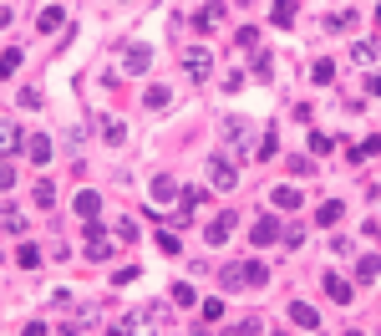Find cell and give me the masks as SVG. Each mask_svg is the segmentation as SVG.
Listing matches in <instances>:
<instances>
[{"instance_id": "ffe728a7", "label": "cell", "mask_w": 381, "mask_h": 336, "mask_svg": "<svg viewBox=\"0 0 381 336\" xmlns=\"http://www.w3.org/2000/svg\"><path fill=\"white\" fill-rule=\"evenodd\" d=\"M61 21H67V10H61V6H46V10H41V21H36V25H41V31H56Z\"/></svg>"}, {"instance_id": "7dc6e473", "label": "cell", "mask_w": 381, "mask_h": 336, "mask_svg": "<svg viewBox=\"0 0 381 336\" xmlns=\"http://www.w3.org/2000/svg\"><path fill=\"white\" fill-rule=\"evenodd\" d=\"M376 25H381V6H376Z\"/></svg>"}, {"instance_id": "5b68a950", "label": "cell", "mask_w": 381, "mask_h": 336, "mask_svg": "<svg viewBox=\"0 0 381 336\" xmlns=\"http://www.w3.org/2000/svg\"><path fill=\"white\" fill-rule=\"evenodd\" d=\"M325 295H331L336 306H351V301H356V291H351V280H346V275H336V270L325 275Z\"/></svg>"}, {"instance_id": "4316f807", "label": "cell", "mask_w": 381, "mask_h": 336, "mask_svg": "<svg viewBox=\"0 0 381 336\" xmlns=\"http://www.w3.org/2000/svg\"><path fill=\"white\" fill-rule=\"evenodd\" d=\"M178 204H183V214L199 209V204H204V189H178Z\"/></svg>"}, {"instance_id": "f6af8a7d", "label": "cell", "mask_w": 381, "mask_h": 336, "mask_svg": "<svg viewBox=\"0 0 381 336\" xmlns=\"http://www.w3.org/2000/svg\"><path fill=\"white\" fill-rule=\"evenodd\" d=\"M371 235H376V240H381V219H376V224H371Z\"/></svg>"}, {"instance_id": "ba28073f", "label": "cell", "mask_w": 381, "mask_h": 336, "mask_svg": "<svg viewBox=\"0 0 381 336\" xmlns=\"http://www.w3.org/2000/svg\"><path fill=\"white\" fill-rule=\"evenodd\" d=\"M25 158H31V163H51V138L46 133H36V138H25Z\"/></svg>"}, {"instance_id": "52a82bcc", "label": "cell", "mask_w": 381, "mask_h": 336, "mask_svg": "<svg viewBox=\"0 0 381 336\" xmlns=\"http://www.w3.org/2000/svg\"><path fill=\"white\" fill-rule=\"evenodd\" d=\"M157 316H163L157 306H142V311L127 316V331H133V336H148V326H157Z\"/></svg>"}, {"instance_id": "8d00e7d4", "label": "cell", "mask_w": 381, "mask_h": 336, "mask_svg": "<svg viewBox=\"0 0 381 336\" xmlns=\"http://www.w3.org/2000/svg\"><path fill=\"white\" fill-rule=\"evenodd\" d=\"M10 184H16V163L0 158V189H10Z\"/></svg>"}, {"instance_id": "3957f363", "label": "cell", "mask_w": 381, "mask_h": 336, "mask_svg": "<svg viewBox=\"0 0 381 336\" xmlns=\"http://www.w3.org/2000/svg\"><path fill=\"white\" fill-rule=\"evenodd\" d=\"M112 240H107V229H102V224H87V260L91 265H97V260H112Z\"/></svg>"}, {"instance_id": "7c38bea8", "label": "cell", "mask_w": 381, "mask_h": 336, "mask_svg": "<svg viewBox=\"0 0 381 336\" xmlns=\"http://www.w3.org/2000/svg\"><path fill=\"white\" fill-rule=\"evenodd\" d=\"M21 143H25L21 127H16V123H0V158H6V153H16Z\"/></svg>"}, {"instance_id": "44dd1931", "label": "cell", "mask_w": 381, "mask_h": 336, "mask_svg": "<svg viewBox=\"0 0 381 336\" xmlns=\"http://www.w3.org/2000/svg\"><path fill=\"white\" fill-rule=\"evenodd\" d=\"M371 153H381V138L371 133V138H366V143H356V148H351V163H361V158H371Z\"/></svg>"}, {"instance_id": "ac0fdd59", "label": "cell", "mask_w": 381, "mask_h": 336, "mask_svg": "<svg viewBox=\"0 0 381 336\" xmlns=\"http://www.w3.org/2000/svg\"><path fill=\"white\" fill-rule=\"evenodd\" d=\"M219 21H224V6H219V0L199 10V31H219Z\"/></svg>"}, {"instance_id": "b9f144b4", "label": "cell", "mask_w": 381, "mask_h": 336, "mask_svg": "<svg viewBox=\"0 0 381 336\" xmlns=\"http://www.w3.org/2000/svg\"><path fill=\"white\" fill-rule=\"evenodd\" d=\"M21 336H46V321H25V331Z\"/></svg>"}, {"instance_id": "f546056e", "label": "cell", "mask_w": 381, "mask_h": 336, "mask_svg": "<svg viewBox=\"0 0 381 336\" xmlns=\"http://www.w3.org/2000/svg\"><path fill=\"white\" fill-rule=\"evenodd\" d=\"M16 260H21L25 270H36V265H41V250H36V244H21V250H16Z\"/></svg>"}, {"instance_id": "5bb4252c", "label": "cell", "mask_w": 381, "mask_h": 336, "mask_svg": "<svg viewBox=\"0 0 381 336\" xmlns=\"http://www.w3.org/2000/svg\"><path fill=\"white\" fill-rule=\"evenodd\" d=\"M270 199H274V209H300V189H295V184H280Z\"/></svg>"}, {"instance_id": "9c48e42d", "label": "cell", "mask_w": 381, "mask_h": 336, "mask_svg": "<svg viewBox=\"0 0 381 336\" xmlns=\"http://www.w3.org/2000/svg\"><path fill=\"white\" fill-rule=\"evenodd\" d=\"M290 321L305 326V331H320V316H315V306H305V301H290Z\"/></svg>"}, {"instance_id": "30bf717a", "label": "cell", "mask_w": 381, "mask_h": 336, "mask_svg": "<svg viewBox=\"0 0 381 336\" xmlns=\"http://www.w3.org/2000/svg\"><path fill=\"white\" fill-rule=\"evenodd\" d=\"M122 67H127V72H148V67H153V51H148V46H127Z\"/></svg>"}, {"instance_id": "4dcf8cb0", "label": "cell", "mask_w": 381, "mask_h": 336, "mask_svg": "<svg viewBox=\"0 0 381 336\" xmlns=\"http://www.w3.org/2000/svg\"><path fill=\"white\" fill-rule=\"evenodd\" d=\"M280 240L290 244V250H300V244H305V224H290V229H280Z\"/></svg>"}, {"instance_id": "ab89813d", "label": "cell", "mask_w": 381, "mask_h": 336, "mask_svg": "<svg viewBox=\"0 0 381 336\" xmlns=\"http://www.w3.org/2000/svg\"><path fill=\"white\" fill-rule=\"evenodd\" d=\"M112 280H117V286H133V280H138V265H122V270H117Z\"/></svg>"}, {"instance_id": "d4e9b609", "label": "cell", "mask_w": 381, "mask_h": 336, "mask_svg": "<svg viewBox=\"0 0 381 336\" xmlns=\"http://www.w3.org/2000/svg\"><path fill=\"white\" fill-rule=\"evenodd\" d=\"M274 153H280V138H274V133H265V138L254 143V158H274Z\"/></svg>"}, {"instance_id": "c3c4849f", "label": "cell", "mask_w": 381, "mask_h": 336, "mask_svg": "<svg viewBox=\"0 0 381 336\" xmlns=\"http://www.w3.org/2000/svg\"><path fill=\"white\" fill-rule=\"evenodd\" d=\"M270 336H285V331H270Z\"/></svg>"}, {"instance_id": "cb8c5ba5", "label": "cell", "mask_w": 381, "mask_h": 336, "mask_svg": "<svg viewBox=\"0 0 381 336\" xmlns=\"http://www.w3.org/2000/svg\"><path fill=\"white\" fill-rule=\"evenodd\" d=\"M36 204H41V209H51V204H56V184H51V178H41V184H36Z\"/></svg>"}, {"instance_id": "603a6c76", "label": "cell", "mask_w": 381, "mask_h": 336, "mask_svg": "<svg viewBox=\"0 0 381 336\" xmlns=\"http://www.w3.org/2000/svg\"><path fill=\"white\" fill-rule=\"evenodd\" d=\"M102 138H107V143H127V127L117 118H107V123H102Z\"/></svg>"}, {"instance_id": "f907efd6", "label": "cell", "mask_w": 381, "mask_h": 336, "mask_svg": "<svg viewBox=\"0 0 381 336\" xmlns=\"http://www.w3.org/2000/svg\"><path fill=\"white\" fill-rule=\"evenodd\" d=\"M193 336H204V331H193Z\"/></svg>"}, {"instance_id": "bcb514c9", "label": "cell", "mask_w": 381, "mask_h": 336, "mask_svg": "<svg viewBox=\"0 0 381 336\" xmlns=\"http://www.w3.org/2000/svg\"><path fill=\"white\" fill-rule=\"evenodd\" d=\"M112 336H133V331H127V326H122V331H112Z\"/></svg>"}, {"instance_id": "6da1fadb", "label": "cell", "mask_w": 381, "mask_h": 336, "mask_svg": "<svg viewBox=\"0 0 381 336\" xmlns=\"http://www.w3.org/2000/svg\"><path fill=\"white\" fill-rule=\"evenodd\" d=\"M208 72H214V51L208 46H188L183 51V76H188V82H208Z\"/></svg>"}, {"instance_id": "e0dca14e", "label": "cell", "mask_w": 381, "mask_h": 336, "mask_svg": "<svg viewBox=\"0 0 381 336\" xmlns=\"http://www.w3.org/2000/svg\"><path fill=\"white\" fill-rule=\"evenodd\" d=\"M244 280H249V286H270V265H259V260H244Z\"/></svg>"}, {"instance_id": "9a60e30c", "label": "cell", "mask_w": 381, "mask_h": 336, "mask_svg": "<svg viewBox=\"0 0 381 336\" xmlns=\"http://www.w3.org/2000/svg\"><path fill=\"white\" fill-rule=\"evenodd\" d=\"M224 138H229L234 148H244V143H249V123H244V118H229V123H224Z\"/></svg>"}, {"instance_id": "8fae6325", "label": "cell", "mask_w": 381, "mask_h": 336, "mask_svg": "<svg viewBox=\"0 0 381 336\" xmlns=\"http://www.w3.org/2000/svg\"><path fill=\"white\" fill-rule=\"evenodd\" d=\"M153 199L163 204V199H178V178L173 174H153Z\"/></svg>"}, {"instance_id": "f35d334b", "label": "cell", "mask_w": 381, "mask_h": 336, "mask_svg": "<svg viewBox=\"0 0 381 336\" xmlns=\"http://www.w3.org/2000/svg\"><path fill=\"white\" fill-rule=\"evenodd\" d=\"M117 235H122V240H138V219H117Z\"/></svg>"}, {"instance_id": "681fc988", "label": "cell", "mask_w": 381, "mask_h": 336, "mask_svg": "<svg viewBox=\"0 0 381 336\" xmlns=\"http://www.w3.org/2000/svg\"><path fill=\"white\" fill-rule=\"evenodd\" d=\"M346 336H361V331H346Z\"/></svg>"}, {"instance_id": "83f0119b", "label": "cell", "mask_w": 381, "mask_h": 336, "mask_svg": "<svg viewBox=\"0 0 381 336\" xmlns=\"http://www.w3.org/2000/svg\"><path fill=\"white\" fill-rule=\"evenodd\" d=\"M16 67H21V46H10L6 56H0V76H16Z\"/></svg>"}, {"instance_id": "484cf974", "label": "cell", "mask_w": 381, "mask_h": 336, "mask_svg": "<svg viewBox=\"0 0 381 336\" xmlns=\"http://www.w3.org/2000/svg\"><path fill=\"white\" fill-rule=\"evenodd\" d=\"M351 56H356V61H366V67H371V61L381 56V51H376V41H356V46H351Z\"/></svg>"}, {"instance_id": "277c9868", "label": "cell", "mask_w": 381, "mask_h": 336, "mask_svg": "<svg viewBox=\"0 0 381 336\" xmlns=\"http://www.w3.org/2000/svg\"><path fill=\"white\" fill-rule=\"evenodd\" d=\"M208 184H214L219 193H229L234 184H239V174H234V163H229V158H214V163H208Z\"/></svg>"}, {"instance_id": "74e56055", "label": "cell", "mask_w": 381, "mask_h": 336, "mask_svg": "<svg viewBox=\"0 0 381 336\" xmlns=\"http://www.w3.org/2000/svg\"><path fill=\"white\" fill-rule=\"evenodd\" d=\"M254 72H259V76H270V72H274V61H270V51H254Z\"/></svg>"}, {"instance_id": "7bdbcfd3", "label": "cell", "mask_w": 381, "mask_h": 336, "mask_svg": "<svg viewBox=\"0 0 381 336\" xmlns=\"http://www.w3.org/2000/svg\"><path fill=\"white\" fill-rule=\"evenodd\" d=\"M366 92H371V97H381V72H376V76H366Z\"/></svg>"}, {"instance_id": "ee69618b", "label": "cell", "mask_w": 381, "mask_h": 336, "mask_svg": "<svg viewBox=\"0 0 381 336\" xmlns=\"http://www.w3.org/2000/svg\"><path fill=\"white\" fill-rule=\"evenodd\" d=\"M0 25H10V6H0Z\"/></svg>"}, {"instance_id": "f1b7e54d", "label": "cell", "mask_w": 381, "mask_h": 336, "mask_svg": "<svg viewBox=\"0 0 381 336\" xmlns=\"http://www.w3.org/2000/svg\"><path fill=\"white\" fill-rule=\"evenodd\" d=\"M173 102V87H148V107H168Z\"/></svg>"}, {"instance_id": "60d3db41", "label": "cell", "mask_w": 381, "mask_h": 336, "mask_svg": "<svg viewBox=\"0 0 381 336\" xmlns=\"http://www.w3.org/2000/svg\"><path fill=\"white\" fill-rule=\"evenodd\" d=\"M224 316V301H204V321H219Z\"/></svg>"}, {"instance_id": "4fadbf2b", "label": "cell", "mask_w": 381, "mask_h": 336, "mask_svg": "<svg viewBox=\"0 0 381 336\" xmlns=\"http://www.w3.org/2000/svg\"><path fill=\"white\" fill-rule=\"evenodd\" d=\"M270 21L280 25V31H290L295 25V0H274V10H270Z\"/></svg>"}, {"instance_id": "e575fe53", "label": "cell", "mask_w": 381, "mask_h": 336, "mask_svg": "<svg viewBox=\"0 0 381 336\" xmlns=\"http://www.w3.org/2000/svg\"><path fill=\"white\" fill-rule=\"evenodd\" d=\"M239 46L244 51H259V31H254V25H244V31H239Z\"/></svg>"}, {"instance_id": "d6a6232c", "label": "cell", "mask_w": 381, "mask_h": 336, "mask_svg": "<svg viewBox=\"0 0 381 336\" xmlns=\"http://www.w3.org/2000/svg\"><path fill=\"white\" fill-rule=\"evenodd\" d=\"M310 76H315V82H331V76H336V61H315Z\"/></svg>"}, {"instance_id": "d590c367", "label": "cell", "mask_w": 381, "mask_h": 336, "mask_svg": "<svg viewBox=\"0 0 381 336\" xmlns=\"http://www.w3.org/2000/svg\"><path fill=\"white\" fill-rule=\"evenodd\" d=\"M199 295H193V286H173V306H193Z\"/></svg>"}, {"instance_id": "2e32d148", "label": "cell", "mask_w": 381, "mask_h": 336, "mask_svg": "<svg viewBox=\"0 0 381 336\" xmlns=\"http://www.w3.org/2000/svg\"><path fill=\"white\" fill-rule=\"evenodd\" d=\"M97 209H102V199H97L91 189H82V193H76V214H82V219H97Z\"/></svg>"}, {"instance_id": "7a4b0ae2", "label": "cell", "mask_w": 381, "mask_h": 336, "mask_svg": "<svg viewBox=\"0 0 381 336\" xmlns=\"http://www.w3.org/2000/svg\"><path fill=\"white\" fill-rule=\"evenodd\" d=\"M280 240V219L274 214H259L254 224H249V244H254V250H265V244H274Z\"/></svg>"}, {"instance_id": "d6986e66", "label": "cell", "mask_w": 381, "mask_h": 336, "mask_svg": "<svg viewBox=\"0 0 381 336\" xmlns=\"http://www.w3.org/2000/svg\"><path fill=\"white\" fill-rule=\"evenodd\" d=\"M219 286H224V291L244 286V265H224V270H219Z\"/></svg>"}, {"instance_id": "836d02e7", "label": "cell", "mask_w": 381, "mask_h": 336, "mask_svg": "<svg viewBox=\"0 0 381 336\" xmlns=\"http://www.w3.org/2000/svg\"><path fill=\"white\" fill-rule=\"evenodd\" d=\"M351 25H356V16H351V10H336V16H331V31H351Z\"/></svg>"}, {"instance_id": "7402d4cb", "label": "cell", "mask_w": 381, "mask_h": 336, "mask_svg": "<svg viewBox=\"0 0 381 336\" xmlns=\"http://www.w3.org/2000/svg\"><path fill=\"white\" fill-rule=\"evenodd\" d=\"M376 275H381V260H376V255H366V260L356 265V280H366V286H371Z\"/></svg>"}, {"instance_id": "1f68e13d", "label": "cell", "mask_w": 381, "mask_h": 336, "mask_svg": "<svg viewBox=\"0 0 381 336\" xmlns=\"http://www.w3.org/2000/svg\"><path fill=\"white\" fill-rule=\"evenodd\" d=\"M315 219H320V224H336V219H340V199L320 204V209H315Z\"/></svg>"}, {"instance_id": "8992f818", "label": "cell", "mask_w": 381, "mask_h": 336, "mask_svg": "<svg viewBox=\"0 0 381 336\" xmlns=\"http://www.w3.org/2000/svg\"><path fill=\"white\" fill-rule=\"evenodd\" d=\"M229 235H234V214H229V209L219 214V219H208V229H204V240H208V244H224Z\"/></svg>"}]
</instances>
